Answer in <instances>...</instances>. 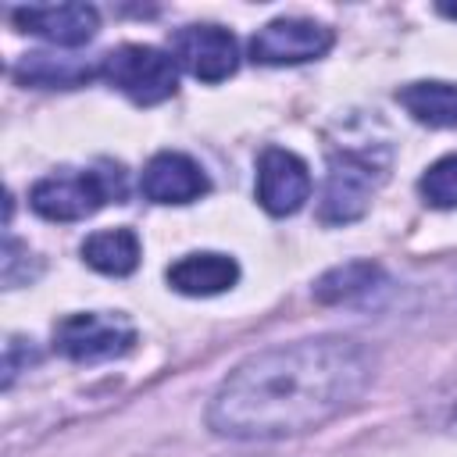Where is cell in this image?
<instances>
[{"mask_svg": "<svg viewBox=\"0 0 457 457\" xmlns=\"http://www.w3.org/2000/svg\"><path fill=\"white\" fill-rule=\"evenodd\" d=\"M371 382V353L343 336L278 343L218 386L207 425L228 439H278L343 414Z\"/></svg>", "mask_w": 457, "mask_h": 457, "instance_id": "obj_1", "label": "cell"}, {"mask_svg": "<svg viewBox=\"0 0 457 457\" xmlns=\"http://www.w3.org/2000/svg\"><path fill=\"white\" fill-rule=\"evenodd\" d=\"M121 196V179L107 171H57L32 186L29 204L46 221H82Z\"/></svg>", "mask_w": 457, "mask_h": 457, "instance_id": "obj_2", "label": "cell"}, {"mask_svg": "<svg viewBox=\"0 0 457 457\" xmlns=\"http://www.w3.org/2000/svg\"><path fill=\"white\" fill-rule=\"evenodd\" d=\"M100 75L114 89H121L132 104H143V107L168 100L179 86L175 57L157 46H143V43H125V46L104 54Z\"/></svg>", "mask_w": 457, "mask_h": 457, "instance_id": "obj_3", "label": "cell"}, {"mask_svg": "<svg viewBox=\"0 0 457 457\" xmlns=\"http://www.w3.org/2000/svg\"><path fill=\"white\" fill-rule=\"evenodd\" d=\"M136 328L125 314H104V311H86V314H68L54 325V350L64 353L68 361H104L132 350Z\"/></svg>", "mask_w": 457, "mask_h": 457, "instance_id": "obj_4", "label": "cell"}, {"mask_svg": "<svg viewBox=\"0 0 457 457\" xmlns=\"http://www.w3.org/2000/svg\"><path fill=\"white\" fill-rule=\"evenodd\" d=\"M332 46V29L311 18H275L250 39V57L257 64H303Z\"/></svg>", "mask_w": 457, "mask_h": 457, "instance_id": "obj_5", "label": "cell"}, {"mask_svg": "<svg viewBox=\"0 0 457 457\" xmlns=\"http://www.w3.org/2000/svg\"><path fill=\"white\" fill-rule=\"evenodd\" d=\"M375 168L343 150V154H332L328 157V175H325V193H321V221L325 225H346V221H357L368 204H371V189H375Z\"/></svg>", "mask_w": 457, "mask_h": 457, "instance_id": "obj_6", "label": "cell"}, {"mask_svg": "<svg viewBox=\"0 0 457 457\" xmlns=\"http://www.w3.org/2000/svg\"><path fill=\"white\" fill-rule=\"evenodd\" d=\"M311 200V171L307 164L282 146H268L257 161V204L275 214H296Z\"/></svg>", "mask_w": 457, "mask_h": 457, "instance_id": "obj_7", "label": "cell"}, {"mask_svg": "<svg viewBox=\"0 0 457 457\" xmlns=\"http://www.w3.org/2000/svg\"><path fill=\"white\" fill-rule=\"evenodd\" d=\"M175 61L200 82H221L239 68L236 36L221 25H189L171 39Z\"/></svg>", "mask_w": 457, "mask_h": 457, "instance_id": "obj_8", "label": "cell"}, {"mask_svg": "<svg viewBox=\"0 0 457 457\" xmlns=\"http://www.w3.org/2000/svg\"><path fill=\"white\" fill-rule=\"evenodd\" d=\"M11 21L21 32L43 36L57 46H82L96 36L100 14L89 4H32V7H14Z\"/></svg>", "mask_w": 457, "mask_h": 457, "instance_id": "obj_9", "label": "cell"}, {"mask_svg": "<svg viewBox=\"0 0 457 457\" xmlns=\"http://www.w3.org/2000/svg\"><path fill=\"white\" fill-rule=\"evenodd\" d=\"M139 186H143V196L154 204H193L211 189L204 168L179 150H164L150 157Z\"/></svg>", "mask_w": 457, "mask_h": 457, "instance_id": "obj_10", "label": "cell"}, {"mask_svg": "<svg viewBox=\"0 0 457 457\" xmlns=\"http://www.w3.org/2000/svg\"><path fill=\"white\" fill-rule=\"evenodd\" d=\"M239 278V264L228 253H186L168 268V286L186 296H214L232 289Z\"/></svg>", "mask_w": 457, "mask_h": 457, "instance_id": "obj_11", "label": "cell"}, {"mask_svg": "<svg viewBox=\"0 0 457 457\" xmlns=\"http://www.w3.org/2000/svg\"><path fill=\"white\" fill-rule=\"evenodd\" d=\"M407 114L432 129H457V86L453 82H411L396 93Z\"/></svg>", "mask_w": 457, "mask_h": 457, "instance_id": "obj_12", "label": "cell"}, {"mask_svg": "<svg viewBox=\"0 0 457 457\" xmlns=\"http://www.w3.org/2000/svg\"><path fill=\"white\" fill-rule=\"evenodd\" d=\"M82 261L100 275H132L139 264V236L132 228H104L82 243Z\"/></svg>", "mask_w": 457, "mask_h": 457, "instance_id": "obj_13", "label": "cell"}, {"mask_svg": "<svg viewBox=\"0 0 457 457\" xmlns=\"http://www.w3.org/2000/svg\"><path fill=\"white\" fill-rule=\"evenodd\" d=\"M100 68H89L79 57H61V54H25L14 64V79L25 86H79L86 79H93Z\"/></svg>", "mask_w": 457, "mask_h": 457, "instance_id": "obj_14", "label": "cell"}, {"mask_svg": "<svg viewBox=\"0 0 457 457\" xmlns=\"http://www.w3.org/2000/svg\"><path fill=\"white\" fill-rule=\"evenodd\" d=\"M378 282V264L371 261H346L332 271H325L314 286V296L321 303H343V300H353L361 293H368L371 286Z\"/></svg>", "mask_w": 457, "mask_h": 457, "instance_id": "obj_15", "label": "cell"}, {"mask_svg": "<svg viewBox=\"0 0 457 457\" xmlns=\"http://www.w3.org/2000/svg\"><path fill=\"white\" fill-rule=\"evenodd\" d=\"M418 189H421L425 204H432V207H443V211H446V207H457V154L439 157V161L421 175Z\"/></svg>", "mask_w": 457, "mask_h": 457, "instance_id": "obj_16", "label": "cell"}, {"mask_svg": "<svg viewBox=\"0 0 457 457\" xmlns=\"http://www.w3.org/2000/svg\"><path fill=\"white\" fill-rule=\"evenodd\" d=\"M439 11H443L446 18H457V4H439Z\"/></svg>", "mask_w": 457, "mask_h": 457, "instance_id": "obj_17", "label": "cell"}, {"mask_svg": "<svg viewBox=\"0 0 457 457\" xmlns=\"http://www.w3.org/2000/svg\"><path fill=\"white\" fill-rule=\"evenodd\" d=\"M453 425H457V418H453Z\"/></svg>", "mask_w": 457, "mask_h": 457, "instance_id": "obj_18", "label": "cell"}]
</instances>
